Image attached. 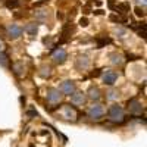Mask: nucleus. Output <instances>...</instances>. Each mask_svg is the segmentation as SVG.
<instances>
[{
	"mask_svg": "<svg viewBox=\"0 0 147 147\" xmlns=\"http://www.w3.org/2000/svg\"><path fill=\"white\" fill-rule=\"evenodd\" d=\"M66 57H68V55H66V52L63 50V49H56V50L52 53L53 62L57 63V65H62L65 60H66Z\"/></svg>",
	"mask_w": 147,
	"mask_h": 147,
	"instance_id": "5",
	"label": "nucleus"
},
{
	"mask_svg": "<svg viewBox=\"0 0 147 147\" xmlns=\"http://www.w3.org/2000/svg\"><path fill=\"white\" fill-rule=\"evenodd\" d=\"M137 2H138V3H141L143 6H146V0H137Z\"/></svg>",
	"mask_w": 147,
	"mask_h": 147,
	"instance_id": "29",
	"label": "nucleus"
},
{
	"mask_svg": "<svg viewBox=\"0 0 147 147\" xmlns=\"http://www.w3.org/2000/svg\"><path fill=\"white\" fill-rule=\"evenodd\" d=\"M110 19H112V21H118V22L121 21V19H119L118 16H115V15H112V16H110Z\"/></svg>",
	"mask_w": 147,
	"mask_h": 147,
	"instance_id": "28",
	"label": "nucleus"
},
{
	"mask_svg": "<svg viewBox=\"0 0 147 147\" xmlns=\"http://www.w3.org/2000/svg\"><path fill=\"white\" fill-rule=\"evenodd\" d=\"M60 116L65 118V119H68V121H77L78 113H77V110L74 109L71 105H65V106L62 107V110H60Z\"/></svg>",
	"mask_w": 147,
	"mask_h": 147,
	"instance_id": "4",
	"label": "nucleus"
},
{
	"mask_svg": "<svg viewBox=\"0 0 147 147\" xmlns=\"http://www.w3.org/2000/svg\"><path fill=\"white\" fill-rule=\"evenodd\" d=\"M115 10H118L119 13H127V12H129V5L128 3H121V5L115 6Z\"/></svg>",
	"mask_w": 147,
	"mask_h": 147,
	"instance_id": "15",
	"label": "nucleus"
},
{
	"mask_svg": "<svg viewBox=\"0 0 147 147\" xmlns=\"http://www.w3.org/2000/svg\"><path fill=\"white\" fill-rule=\"evenodd\" d=\"M128 110H129V113H132V115H141L143 106H141V103L137 99H131L128 102Z\"/></svg>",
	"mask_w": 147,
	"mask_h": 147,
	"instance_id": "8",
	"label": "nucleus"
},
{
	"mask_svg": "<svg viewBox=\"0 0 147 147\" xmlns=\"http://www.w3.org/2000/svg\"><path fill=\"white\" fill-rule=\"evenodd\" d=\"M88 97L91 100H99L100 99V90L97 87H90L88 88Z\"/></svg>",
	"mask_w": 147,
	"mask_h": 147,
	"instance_id": "12",
	"label": "nucleus"
},
{
	"mask_svg": "<svg viewBox=\"0 0 147 147\" xmlns=\"http://www.w3.org/2000/svg\"><path fill=\"white\" fill-rule=\"evenodd\" d=\"M109 94H110V96H109V99H115V97L118 96V91H113V90H112Z\"/></svg>",
	"mask_w": 147,
	"mask_h": 147,
	"instance_id": "25",
	"label": "nucleus"
},
{
	"mask_svg": "<svg viewBox=\"0 0 147 147\" xmlns=\"http://www.w3.org/2000/svg\"><path fill=\"white\" fill-rule=\"evenodd\" d=\"M80 25H81V27H87V25H88V19L85 18V16L81 18V19H80Z\"/></svg>",
	"mask_w": 147,
	"mask_h": 147,
	"instance_id": "20",
	"label": "nucleus"
},
{
	"mask_svg": "<svg viewBox=\"0 0 147 147\" xmlns=\"http://www.w3.org/2000/svg\"><path fill=\"white\" fill-rule=\"evenodd\" d=\"M60 91H62V94H65V96H71L74 91H77L74 81H63L62 85H60Z\"/></svg>",
	"mask_w": 147,
	"mask_h": 147,
	"instance_id": "10",
	"label": "nucleus"
},
{
	"mask_svg": "<svg viewBox=\"0 0 147 147\" xmlns=\"http://www.w3.org/2000/svg\"><path fill=\"white\" fill-rule=\"evenodd\" d=\"M46 3H47V0H41V2L34 3V6H35V7H38V6H43V5H46Z\"/></svg>",
	"mask_w": 147,
	"mask_h": 147,
	"instance_id": "22",
	"label": "nucleus"
},
{
	"mask_svg": "<svg viewBox=\"0 0 147 147\" xmlns=\"http://www.w3.org/2000/svg\"><path fill=\"white\" fill-rule=\"evenodd\" d=\"M85 100H87V97L82 91H74L72 93V97H71V103L75 105V106H84L85 105Z\"/></svg>",
	"mask_w": 147,
	"mask_h": 147,
	"instance_id": "6",
	"label": "nucleus"
},
{
	"mask_svg": "<svg viewBox=\"0 0 147 147\" xmlns=\"http://www.w3.org/2000/svg\"><path fill=\"white\" fill-rule=\"evenodd\" d=\"M103 115H105V109L102 105H93L88 109V116L93 121H100L103 118Z\"/></svg>",
	"mask_w": 147,
	"mask_h": 147,
	"instance_id": "3",
	"label": "nucleus"
},
{
	"mask_svg": "<svg viewBox=\"0 0 147 147\" xmlns=\"http://www.w3.org/2000/svg\"><path fill=\"white\" fill-rule=\"evenodd\" d=\"M118 80V74L115 71H106L103 74V82L106 85H113Z\"/></svg>",
	"mask_w": 147,
	"mask_h": 147,
	"instance_id": "9",
	"label": "nucleus"
},
{
	"mask_svg": "<svg viewBox=\"0 0 147 147\" xmlns=\"http://www.w3.org/2000/svg\"><path fill=\"white\" fill-rule=\"evenodd\" d=\"M62 97H63V94L59 88H49L47 90V103L49 105H52V106L59 105L62 102Z\"/></svg>",
	"mask_w": 147,
	"mask_h": 147,
	"instance_id": "2",
	"label": "nucleus"
},
{
	"mask_svg": "<svg viewBox=\"0 0 147 147\" xmlns=\"http://www.w3.org/2000/svg\"><path fill=\"white\" fill-rule=\"evenodd\" d=\"M6 34H7L9 38L16 40V38H19V37L22 35V28H21L19 25H15V24H12V25H9V27H7Z\"/></svg>",
	"mask_w": 147,
	"mask_h": 147,
	"instance_id": "7",
	"label": "nucleus"
},
{
	"mask_svg": "<svg viewBox=\"0 0 147 147\" xmlns=\"http://www.w3.org/2000/svg\"><path fill=\"white\" fill-rule=\"evenodd\" d=\"M6 6L10 7V9H15V7L19 6V0H7V2H6Z\"/></svg>",
	"mask_w": 147,
	"mask_h": 147,
	"instance_id": "17",
	"label": "nucleus"
},
{
	"mask_svg": "<svg viewBox=\"0 0 147 147\" xmlns=\"http://www.w3.org/2000/svg\"><path fill=\"white\" fill-rule=\"evenodd\" d=\"M37 31H38V27H37V24L35 22H30L28 25L25 27V32L28 34V35H35L37 34Z\"/></svg>",
	"mask_w": 147,
	"mask_h": 147,
	"instance_id": "13",
	"label": "nucleus"
},
{
	"mask_svg": "<svg viewBox=\"0 0 147 147\" xmlns=\"http://www.w3.org/2000/svg\"><path fill=\"white\" fill-rule=\"evenodd\" d=\"M88 66H90V59L87 56H78V59H77V68L84 71V69H87Z\"/></svg>",
	"mask_w": 147,
	"mask_h": 147,
	"instance_id": "11",
	"label": "nucleus"
},
{
	"mask_svg": "<svg viewBox=\"0 0 147 147\" xmlns=\"http://www.w3.org/2000/svg\"><path fill=\"white\" fill-rule=\"evenodd\" d=\"M109 119L115 122V124H121V122H124L125 119V113H124V109H122L119 105H112L109 107Z\"/></svg>",
	"mask_w": 147,
	"mask_h": 147,
	"instance_id": "1",
	"label": "nucleus"
},
{
	"mask_svg": "<svg viewBox=\"0 0 147 147\" xmlns=\"http://www.w3.org/2000/svg\"><path fill=\"white\" fill-rule=\"evenodd\" d=\"M97 43H99V47H103L106 43H109V40H107V38H106V40H99Z\"/></svg>",
	"mask_w": 147,
	"mask_h": 147,
	"instance_id": "24",
	"label": "nucleus"
},
{
	"mask_svg": "<svg viewBox=\"0 0 147 147\" xmlns=\"http://www.w3.org/2000/svg\"><path fill=\"white\" fill-rule=\"evenodd\" d=\"M37 18H38V19H44L46 18V13H43V10H40L38 13H37Z\"/></svg>",
	"mask_w": 147,
	"mask_h": 147,
	"instance_id": "23",
	"label": "nucleus"
},
{
	"mask_svg": "<svg viewBox=\"0 0 147 147\" xmlns=\"http://www.w3.org/2000/svg\"><path fill=\"white\" fill-rule=\"evenodd\" d=\"M13 71L18 77H22L25 74V66H24L22 62H16V63H13Z\"/></svg>",
	"mask_w": 147,
	"mask_h": 147,
	"instance_id": "14",
	"label": "nucleus"
},
{
	"mask_svg": "<svg viewBox=\"0 0 147 147\" xmlns=\"http://www.w3.org/2000/svg\"><path fill=\"white\" fill-rule=\"evenodd\" d=\"M94 13H96V15H103V10H102V9H97Z\"/></svg>",
	"mask_w": 147,
	"mask_h": 147,
	"instance_id": "27",
	"label": "nucleus"
},
{
	"mask_svg": "<svg viewBox=\"0 0 147 147\" xmlns=\"http://www.w3.org/2000/svg\"><path fill=\"white\" fill-rule=\"evenodd\" d=\"M109 7L110 9H115V2H113V0H109Z\"/></svg>",
	"mask_w": 147,
	"mask_h": 147,
	"instance_id": "26",
	"label": "nucleus"
},
{
	"mask_svg": "<svg viewBox=\"0 0 147 147\" xmlns=\"http://www.w3.org/2000/svg\"><path fill=\"white\" fill-rule=\"evenodd\" d=\"M0 65L5 66V68L9 66V57H7V55L5 52H0Z\"/></svg>",
	"mask_w": 147,
	"mask_h": 147,
	"instance_id": "16",
	"label": "nucleus"
},
{
	"mask_svg": "<svg viewBox=\"0 0 147 147\" xmlns=\"http://www.w3.org/2000/svg\"><path fill=\"white\" fill-rule=\"evenodd\" d=\"M136 15L137 16H144V12H143L141 7H136Z\"/></svg>",
	"mask_w": 147,
	"mask_h": 147,
	"instance_id": "21",
	"label": "nucleus"
},
{
	"mask_svg": "<svg viewBox=\"0 0 147 147\" xmlns=\"http://www.w3.org/2000/svg\"><path fill=\"white\" fill-rule=\"evenodd\" d=\"M138 31H140V35L143 37V38H146V24H144V22L138 27Z\"/></svg>",
	"mask_w": 147,
	"mask_h": 147,
	"instance_id": "19",
	"label": "nucleus"
},
{
	"mask_svg": "<svg viewBox=\"0 0 147 147\" xmlns=\"http://www.w3.org/2000/svg\"><path fill=\"white\" fill-rule=\"evenodd\" d=\"M110 57H112V63H115V65H121L122 63V57L119 55H112Z\"/></svg>",
	"mask_w": 147,
	"mask_h": 147,
	"instance_id": "18",
	"label": "nucleus"
}]
</instances>
